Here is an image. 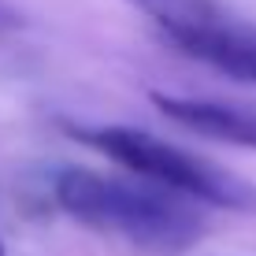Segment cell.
I'll use <instances>...</instances> for the list:
<instances>
[{"mask_svg": "<svg viewBox=\"0 0 256 256\" xmlns=\"http://www.w3.org/2000/svg\"><path fill=\"white\" fill-rule=\"evenodd\" d=\"M0 256H4V242H0Z\"/></svg>", "mask_w": 256, "mask_h": 256, "instance_id": "obj_5", "label": "cell"}, {"mask_svg": "<svg viewBox=\"0 0 256 256\" xmlns=\"http://www.w3.org/2000/svg\"><path fill=\"white\" fill-rule=\"evenodd\" d=\"M178 52L256 86V22L223 0H130Z\"/></svg>", "mask_w": 256, "mask_h": 256, "instance_id": "obj_3", "label": "cell"}, {"mask_svg": "<svg viewBox=\"0 0 256 256\" xmlns=\"http://www.w3.org/2000/svg\"><path fill=\"white\" fill-rule=\"evenodd\" d=\"M67 130L74 141H82V145L104 152L108 160L141 174L148 186L171 190L178 197L208 200V204L230 208V212H256L252 182H245L242 174L226 171L219 164L200 160V156L171 145V141H160L134 126H67Z\"/></svg>", "mask_w": 256, "mask_h": 256, "instance_id": "obj_2", "label": "cell"}, {"mask_svg": "<svg viewBox=\"0 0 256 256\" xmlns=\"http://www.w3.org/2000/svg\"><path fill=\"white\" fill-rule=\"evenodd\" d=\"M52 193L70 219L116 234L145 252L171 256L204 238L200 212L186 204L178 193H164L160 186H134L86 167H64Z\"/></svg>", "mask_w": 256, "mask_h": 256, "instance_id": "obj_1", "label": "cell"}, {"mask_svg": "<svg viewBox=\"0 0 256 256\" xmlns=\"http://www.w3.org/2000/svg\"><path fill=\"white\" fill-rule=\"evenodd\" d=\"M22 26H26V15L12 4V0H0V38H8V34H19Z\"/></svg>", "mask_w": 256, "mask_h": 256, "instance_id": "obj_4", "label": "cell"}]
</instances>
